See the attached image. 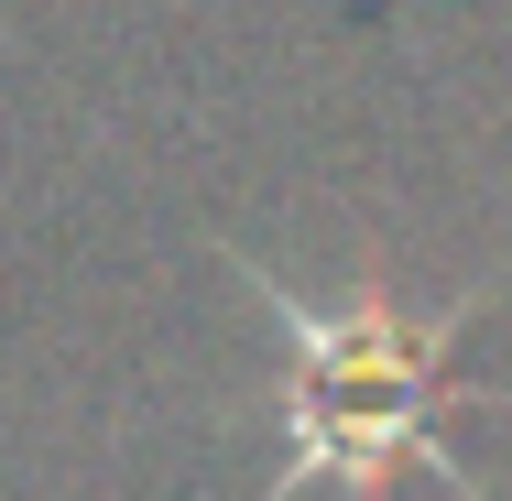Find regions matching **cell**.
<instances>
[{"label":"cell","instance_id":"obj_1","mask_svg":"<svg viewBox=\"0 0 512 501\" xmlns=\"http://www.w3.org/2000/svg\"><path fill=\"white\" fill-rule=\"evenodd\" d=\"M229 273L251 284L262 327L284 338V469L262 480V501H295V491H349V501H393V480H447L469 501V469L447 447V414L469 403L458 382V338L491 316L502 273L447 295L436 316H414L393 295V262L371 251L349 305H316L295 295L284 273H262L251 251H229Z\"/></svg>","mask_w":512,"mask_h":501}]
</instances>
